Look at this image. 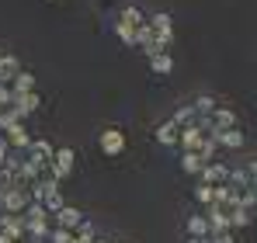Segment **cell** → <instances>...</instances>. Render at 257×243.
Segmentation results:
<instances>
[{"label":"cell","instance_id":"1","mask_svg":"<svg viewBox=\"0 0 257 243\" xmlns=\"http://www.w3.org/2000/svg\"><path fill=\"white\" fill-rule=\"evenodd\" d=\"M49 170H52V177H56V181L70 177V170H73V150H70V146L56 150V157H52V163H49Z\"/></svg>","mask_w":257,"mask_h":243},{"label":"cell","instance_id":"2","mask_svg":"<svg viewBox=\"0 0 257 243\" xmlns=\"http://www.w3.org/2000/svg\"><path fill=\"white\" fill-rule=\"evenodd\" d=\"M229 167L226 163H205L202 167V184H209V188H219V184H229Z\"/></svg>","mask_w":257,"mask_h":243},{"label":"cell","instance_id":"3","mask_svg":"<svg viewBox=\"0 0 257 243\" xmlns=\"http://www.w3.org/2000/svg\"><path fill=\"white\" fill-rule=\"evenodd\" d=\"M101 150H104L108 157H118V153L125 150V136H122L118 129H104V132H101Z\"/></svg>","mask_w":257,"mask_h":243},{"label":"cell","instance_id":"4","mask_svg":"<svg viewBox=\"0 0 257 243\" xmlns=\"http://www.w3.org/2000/svg\"><path fill=\"white\" fill-rule=\"evenodd\" d=\"M202 143H205V129H198V125L181 129V146H184V153H198Z\"/></svg>","mask_w":257,"mask_h":243},{"label":"cell","instance_id":"5","mask_svg":"<svg viewBox=\"0 0 257 243\" xmlns=\"http://www.w3.org/2000/svg\"><path fill=\"white\" fill-rule=\"evenodd\" d=\"M219 146H226V150H240L243 146V132L240 129H226V132H209Z\"/></svg>","mask_w":257,"mask_h":243},{"label":"cell","instance_id":"6","mask_svg":"<svg viewBox=\"0 0 257 243\" xmlns=\"http://www.w3.org/2000/svg\"><path fill=\"white\" fill-rule=\"evenodd\" d=\"M226 129H236V115L229 108H215L212 111V129L209 132H226Z\"/></svg>","mask_w":257,"mask_h":243},{"label":"cell","instance_id":"7","mask_svg":"<svg viewBox=\"0 0 257 243\" xmlns=\"http://www.w3.org/2000/svg\"><path fill=\"white\" fill-rule=\"evenodd\" d=\"M7 143H11V146H21V150H28V146H32V136L21 129V122H14V125L7 129Z\"/></svg>","mask_w":257,"mask_h":243},{"label":"cell","instance_id":"8","mask_svg":"<svg viewBox=\"0 0 257 243\" xmlns=\"http://www.w3.org/2000/svg\"><path fill=\"white\" fill-rule=\"evenodd\" d=\"M56 222H59L63 229H77V226L84 222V215H80L77 208H59V212H56Z\"/></svg>","mask_w":257,"mask_h":243},{"label":"cell","instance_id":"9","mask_svg":"<svg viewBox=\"0 0 257 243\" xmlns=\"http://www.w3.org/2000/svg\"><path fill=\"white\" fill-rule=\"evenodd\" d=\"M157 139H160L164 146H174V143L181 139V125H177V122H164V125L157 129Z\"/></svg>","mask_w":257,"mask_h":243},{"label":"cell","instance_id":"10","mask_svg":"<svg viewBox=\"0 0 257 243\" xmlns=\"http://www.w3.org/2000/svg\"><path fill=\"white\" fill-rule=\"evenodd\" d=\"M150 66H153V73L167 77V73L174 70V59H171V52H157V56H150Z\"/></svg>","mask_w":257,"mask_h":243},{"label":"cell","instance_id":"11","mask_svg":"<svg viewBox=\"0 0 257 243\" xmlns=\"http://www.w3.org/2000/svg\"><path fill=\"white\" fill-rule=\"evenodd\" d=\"M188 233H191V236H212V226H209L205 215H191V219H188Z\"/></svg>","mask_w":257,"mask_h":243},{"label":"cell","instance_id":"12","mask_svg":"<svg viewBox=\"0 0 257 243\" xmlns=\"http://www.w3.org/2000/svg\"><path fill=\"white\" fill-rule=\"evenodd\" d=\"M14 77H18V59L14 56H4L0 59V83H14Z\"/></svg>","mask_w":257,"mask_h":243},{"label":"cell","instance_id":"13","mask_svg":"<svg viewBox=\"0 0 257 243\" xmlns=\"http://www.w3.org/2000/svg\"><path fill=\"white\" fill-rule=\"evenodd\" d=\"M11 90H14V97H18V94H32V90H35V77H32V73H18L14 83H11Z\"/></svg>","mask_w":257,"mask_h":243},{"label":"cell","instance_id":"14","mask_svg":"<svg viewBox=\"0 0 257 243\" xmlns=\"http://www.w3.org/2000/svg\"><path fill=\"white\" fill-rule=\"evenodd\" d=\"M118 25H128V28H139V25H146V21H143V14H139L136 7H125V11L118 14Z\"/></svg>","mask_w":257,"mask_h":243},{"label":"cell","instance_id":"15","mask_svg":"<svg viewBox=\"0 0 257 243\" xmlns=\"http://www.w3.org/2000/svg\"><path fill=\"white\" fill-rule=\"evenodd\" d=\"M181 167H184L188 174H202V167H205V160H202L198 153H184V157H181Z\"/></svg>","mask_w":257,"mask_h":243},{"label":"cell","instance_id":"16","mask_svg":"<svg viewBox=\"0 0 257 243\" xmlns=\"http://www.w3.org/2000/svg\"><path fill=\"white\" fill-rule=\"evenodd\" d=\"M42 205H45V212H59V208H66V205H63V195H59V188L49 191V195L42 198Z\"/></svg>","mask_w":257,"mask_h":243},{"label":"cell","instance_id":"17","mask_svg":"<svg viewBox=\"0 0 257 243\" xmlns=\"http://www.w3.org/2000/svg\"><path fill=\"white\" fill-rule=\"evenodd\" d=\"M150 28H153V32H171V14H164V11L153 14V18H150Z\"/></svg>","mask_w":257,"mask_h":243},{"label":"cell","instance_id":"18","mask_svg":"<svg viewBox=\"0 0 257 243\" xmlns=\"http://www.w3.org/2000/svg\"><path fill=\"white\" fill-rule=\"evenodd\" d=\"M195 111H198L202 118H209V115L215 111V101L212 97H198V101H195Z\"/></svg>","mask_w":257,"mask_h":243},{"label":"cell","instance_id":"19","mask_svg":"<svg viewBox=\"0 0 257 243\" xmlns=\"http://www.w3.org/2000/svg\"><path fill=\"white\" fill-rule=\"evenodd\" d=\"M49 240H52V243H73V229H63V226H56V229L49 233Z\"/></svg>","mask_w":257,"mask_h":243},{"label":"cell","instance_id":"20","mask_svg":"<svg viewBox=\"0 0 257 243\" xmlns=\"http://www.w3.org/2000/svg\"><path fill=\"white\" fill-rule=\"evenodd\" d=\"M136 32H139V28H128V25H118V39L125 42V45H136Z\"/></svg>","mask_w":257,"mask_h":243},{"label":"cell","instance_id":"21","mask_svg":"<svg viewBox=\"0 0 257 243\" xmlns=\"http://www.w3.org/2000/svg\"><path fill=\"white\" fill-rule=\"evenodd\" d=\"M195 198L202 205H212V188H209V184H198V188H195Z\"/></svg>","mask_w":257,"mask_h":243},{"label":"cell","instance_id":"22","mask_svg":"<svg viewBox=\"0 0 257 243\" xmlns=\"http://www.w3.org/2000/svg\"><path fill=\"white\" fill-rule=\"evenodd\" d=\"M212 243H233V233L226 229V233H212Z\"/></svg>","mask_w":257,"mask_h":243},{"label":"cell","instance_id":"23","mask_svg":"<svg viewBox=\"0 0 257 243\" xmlns=\"http://www.w3.org/2000/svg\"><path fill=\"white\" fill-rule=\"evenodd\" d=\"M90 243H97V240H90ZM101 243H104V240H101Z\"/></svg>","mask_w":257,"mask_h":243}]
</instances>
